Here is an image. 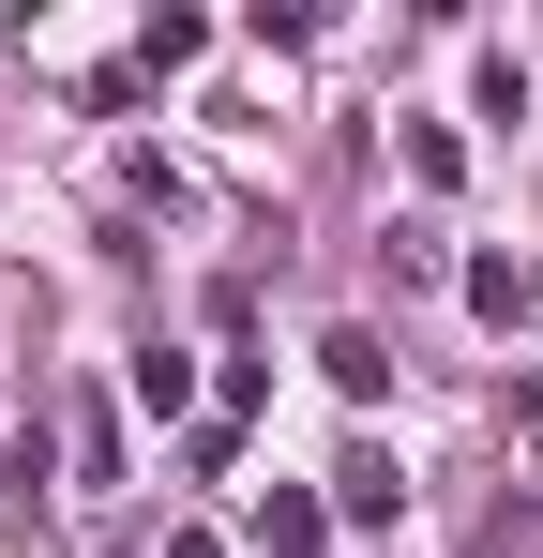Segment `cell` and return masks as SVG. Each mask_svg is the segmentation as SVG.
<instances>
[{
	"label": "cell",
	"instance_id": "1",
	"mask_svg": "<svg viewBox=\"0 0 543 558\" xmlns=\"http://www.w3.org/2000/svg\"><path fill=\"white\" fill-rule=\"evenodd\" d=\"M333 513H348V529H393V513H408V468H393L377 438H362V453L333 468Z\"/></svg>",
	"mask_w": 543,
	"mask_h": 558
},
{
	"label": "cell",
	"instance_id": "2",
	"mask_svg": "<svg viewBox=\"0 0 543 558\" xmlns=\"http://www.w3.org/2000/svg\"><path fill=\"white\" fill-rule=\"evenodd\" d=\"M317 363H333V392H393V348H377L362 317H348V332H317Z\"/></svg>",
	"mask_w": 543,
	"mask_h": 558
},
{
	"label": "cell",
	"instance_id": "3",
	"mask_svg": "<svg viewBox=\"0 0 543 558\" xmlns=\"http://www.w3.org/2000/svg\"><path fill=\"white\" fill-rule=\"evenodd\" d=\"M468 317L514 332V317H529V257H468Z\"/></svg>",
	"mask_w": 543,
	"mask_h": 558
},
{
	"label": "cell",
	"instance_id": "4",
	"mask_svg": "<svg viewBox=\"0 0 543 558\" xmlns=\"http://www.w3.org/2000/svg\"><path fill=\"white\" fill-rule=\"evenodd\" d=\"M136 408L181 423V408H196V363H181V348H136Z\"/></svg>",
	"mask_w": 543,
	"mask_h": 558
},
{
	"label": "cell",
	"instance_id": "5",
	"mask_svg": "<svg viewBox=\"0 0 543 558\" xmlns=\"http://www.w3.org/2000/svg\"><path fill=\"white\" fill-rule=\"evenodd\" d=\"M468 106H483V121H529V76H514V61L483 46V61H468Z\"/></svg>",
	"mask_w": 543,
	"mask_h": 558
},
{
	"label": "cell",
	"instance_id": "6",
	"mask_svg": "<svg viewBox=\"0 0 543 558\" xmlns=\"http://www.w3.org/2000/svg\"><path fill=\"white\" fill-rule=\"evenodd\" d=\"M167 558H227V544H212V529H181V544H167Z\"/></svg>",
	"mask_w": 543,
	"mask_h": 558
}]
</instances>
